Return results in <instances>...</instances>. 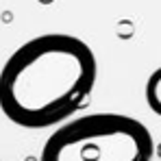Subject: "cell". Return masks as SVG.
Segmentation results:
<instances>
[{"label": "cell", "instance_id": "7a4b0ae2", "mask_svg": "<svg viewBox=\"0 0 161 161\" xmlns=\"http://www.w3.org/2000/svg\"><path fill=\"white\" fill-rule=\"evenodd\" d=\"M150 131L124 113H89L63 122L39 161H153Z\"/></svg>", "mask_w": 161, "mask_h": 161}, {"label": "cell", "instance_id": "277c9868", "mask_svg": "<svg viewBox=\"0 0 161 161\" xmlns=\"http://www.w3.org/2000/svg\"><path fill=\"white\" fill-rule=\"evenodd\" d=\"M0 161H2V159H0Z\"/></svg>", "mask_w": 161, "mask_h": 161}, {"label": "cell", "instance_id": "6da1fadb", "mask_svg": "<svg viewBox=\"0 0 161 161\" xmlns=\"http://www.w3.org/2000/svg\"><path fill=\"white\" fill-rule=\"evenodd\" d=\"M94 50L74 35L28 39L0 70V111L22 129L63 124L89 103L96 85Z\"/></svg>", "mask_w": 161, "mask_h": 161}, {"label": "cell", "instance_id": "3957f363", "mask_svg": "<svg viewBox=\"0 0 161 161\" xmlns=\"http://www.w3.org/2000/svg\"><path fill=\"white\" fill-rule=\"evenodd\" d=\"M146 103L161 118V68H157L146 80Z\"/></svg>", "mask_w": 161, "mask_h": 161}]
</instances>
